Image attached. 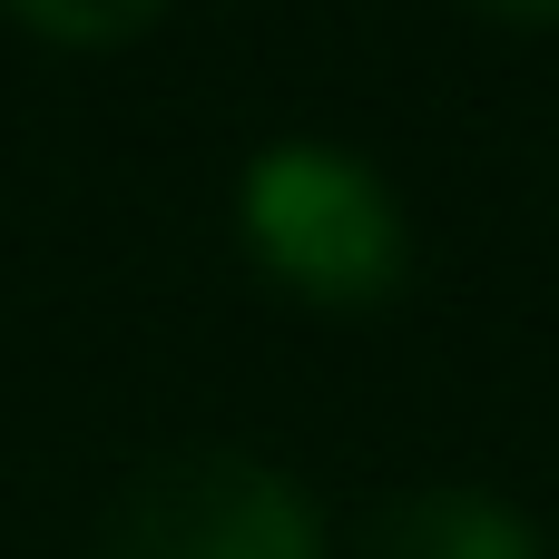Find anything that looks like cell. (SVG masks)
Wrapping results in <instances>:
<instances>
[{"mask_svg":"<svg viewBox=\"0 0 559 559\" xmlns=\"http://www.w3.org/2000/svg\"><path fill=\"white\" fill-rule=\"evenodd\" d=\"M236 236L295 305H324V314H364L413 275V226L393 187L324 138L255 147V167L236 177Z\"/></svg>","mask_w":559,"mask_h":559,"instance_id":"6da1fadb","label":"cell"},{"mask_svg":"<svg viewBox=\"0 0 559 559\" xmlns=\"http://www.w3.org/2000/svg\"><path fill=\"white\" fill-rule=\"evenodd\" d=\"M98 559H324V521L255 452H167L98 511Z\"/></svg>","mask_w":559,"mask_h":559,"instance_id":"7a4b0ae2","label":"cell"},{"mask_svg":"<svg viewBox=\"0 0 559 559\" xmlns=\"http://www.w3.org/2000/svg\"><path fill=\"white\" fill-rule=\"evenodd\" d=\"M364 559H550V550H540V531L501 491L432 481V491H403V501L373 511Z\"/></svg>","mask_w":559,"mask_h":559,"instance_id":"3957f363","label":"cell"},{"mask_svg":"<svg viewBox=\"0 0 559 559\" xmlns=\"http://www.w3.org/2000/svg\"><path fill=\"white\" fill-rule=\"evenodd\" d=\"M157 10H167V0H10V20H29V29L59 39V49H118V39H138Z\"/></svg>","mask_w":559,"mask_h":559,"instance_id":"277c9868","label":"cell"},{"mask_svg":"<svg viewBox=\"0 0 559 559\" xmlns=\"http://www.w3.org/2000/svg\"><path fill=\"white\" fill-rule=\"evenodd\" d=\"M472 10H491V20H521V29H540V20H559V0H472Z\"/></svg>","mask_w":559,"mask_h":559,"instance_id":"5b68a950","label":"cell"}]
</instances>
